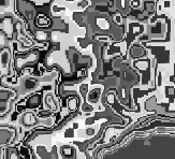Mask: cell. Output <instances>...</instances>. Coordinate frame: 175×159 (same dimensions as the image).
Wrapping results in <instances>:
<instances>
[{
	"label": "cell",
	"instance_id": "1",
	"mask_svg": "<svg viewBox=\"0 0 175 159\" xmlns=\"http://www.w3.org/2000/svg\"><path fill=\"white\" fill-rule=\"evenodd\" d=\"M145 8L148 12H154L155 10V3L154 1H146L145 2Z\"/></svg>",
	"mask_w": 175,
	"mask_h": 159
}]
</instances>
